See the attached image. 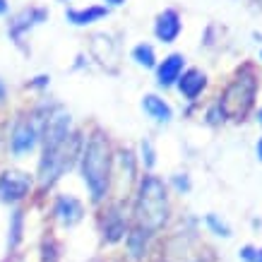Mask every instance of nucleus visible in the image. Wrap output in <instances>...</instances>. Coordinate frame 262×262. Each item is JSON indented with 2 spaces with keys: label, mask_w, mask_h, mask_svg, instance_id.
Wrapping results in <instances>:
<instances>
[{
  "label": "nucleus",
  "mask_w": 262,
  "mask_h": 262,
  "mask_svg": "<svg viewBox=\"0 0 262 262\" xmlns=\"http://www.w3.org/2000/svg\"><path fill=\"white\" fill-rule=\"evenodd\" d=\"M82 178L94 202H101L111 183V149L101 133H94L82 149Z\"/></svg>",
  "instance_id": "f257e3e1"
},
{
  "label": "nucleus",
  "mask_w": 262,
  "mask_h": 262,
  "mask_svg": "<svg viewBox=\"0 0 262 262\" xmlns=\"http://www.w3.org/2000/svg\"><path fill=\"white\" fill-rule=\"evenodd\" d=\"M135 219L137 229L154 233L159 231L168 219V195L164 183L157 176H144L140 192H137L135 202Z\"/></svg>",
  "instance_id": "f03ea898"
},
{
  "label": "nucleus",
  "mask_w": 262,
  "mask_h": 262,
  "mask_svg": "<svg viewBox=\"0 0 262 262\" xmlns=\"http://www.w3.org/2000/svg\"><path fill=\"white\" fill-rule=\"evenodd\" d=\"M255 92H257V80H255L253 70H246L231 82V87L226 89V94H224V99L219 103L226 111V116L243 118L255 101Z\"/></svg>",
  "instance_id": "7ed1b4c3"
},
{
  "label": "nucleus",
  "mask_w": 262,
  "mask_h": 262,
  "mask_svg": "<svg viewBox=\"0 0 262 262\" xmlns=\"http://www.w3.org/2000/svg\"><path fill=\"white\" fill-rule=\"evenodd\" d=\"M32 190V176L24 171H5L0 173V200L3 202H19Z\"/></svg>",
  "instance_id": "20e7f679"
},
{
  "label": "nucleus",
  "mask_w": 262,
  "mask_h": 262,
  "mask_svg": "<svg viewBox=\"0 0 262 262\" xmlns=\"http://www.w3.org/2000/svg\"><path fill=\"white\" fill-rule=\"evenodd\" d=\"M41 137V130L36 125V120L34 118H24L19 120L12 130V135H10V151L15 154V157H22L27 151H32L36 147Z\"/></svg>",
  "instance_id": "39448f33"
},
{
  "label": "nucleus",
  "mask_w": 262,
  "mask_h": 262,
  "mask_svg": "<svg viewBox=\"0 0 262 262\" xmlns=\"http://www.w3.org/2000/svg\"><path fill=\"white\" fill-rule=\"evenodd\" d=\"M48 17V12L43 8H29V10H22L19 15L10 22V27H8V32H10V36H12V41H22V36H24V32H29L34 24H41L43 19Z\"/></svg>",
  "instance_id": "423d86ee"
},
{
  "label": "nucleus",
  "mask_w": 262,
  "mask_h": 262,
  "mask_svg": "<svg viewBox=\"0 0 262 262\" xmlns=\"http://www.w3.org/2000/svg\"><path fill=\"white\" fill-rule=\"evenodd\" d=\"M183 24H181V17L176 10H164L159 17H157V22H154V34H157V39L161 43H173L178 39V34H181Z\"/></svg>",
  "instance_id": "0eeeda50"
},
{
  "label": "nucleus",
  "mask_w": 262,
  "mask_h": 262,
  "mask_svg": "<svg viewBox=\"0 0 262 262\" xmlns=\"http://www.w3.org/2000/svg\"><path fill=\"white\" fill-rule=\"evenodd\" d=\"M53 214L58 216V222L63 226H75L82 219V214H84V207H82L80 200L72 198V195H58Z\"/></svg>",
  "instance_id": "6e6552de"
},
{
  "label": "nucleus",
  "mask_w": 262,
  "mask_h": 262,
  "mask_svg": "<svg viewBox=\"0 0 262 262\" xmlns=\"http://www.w3.org/2000/svg\"><path fill=\"white\" fill-rule=\"evenodd\" d=\"M183 65H185V58L181 53H171V56L164 58V63L157 68V82H159V87L176 84L178 77L183 75Z\"/></svg>",
  "instance_id": "1a4fd4ad"
},
{
  "label": "nucleus",
  "mask_w": 262,
  "mask_h": 262,
  "mask_svg": "<svg viewBox=\"0 0 262 262\" xmlns=\"http://www.w3.org/2000/svg\"><path fill=\"white\" fill-rule=\"evenodd\" d=\"M176 84H178V92H181L185 99L195 101V99L202 94V89L207 87V75L205 72H200V70H188L178 77Z\"/></svg>",
  "instance_id": "9d476101"
},
{
  "label": "nucleus",
  "mask_w": 262,
  "mask_h": 262,
  "mask_svg": "<svg viewBox=\"0 0 262 262\" xmlns=\"http://www.w3.org/2000/svg\"><path fill=\"white\" fill-rule=\"evenodd\" d=\"M125 236V222H123V216H120L118 207H113L108 214L103 216V238L108 241V243H116Z\"/></svg>",
  "instance_id": "9b49d317"
},
{
  "label": "nucleus",
  "mask_w": 262,
  "mask_h": 262,
  "mask_svg": "<svg viewBox=\"0 0 262 262\" xmlns=\"http://www.w3.org/2000/svg\"><path fill=\"white\" fill-rule=\"evenodd\" d=\"M106 15H108L106 5H92V8H82V10H68V22L77 24V27H84V24H92Z\"/></svg>",
  "instance_id": "f8f14e48"
},
{
  "label": "nucleus",
  "mask_w": 262,
  "mask_h": 262,
  "mask_svg": "<svg viewBox=\"0 0 262 262\" xmlns=\"http://www.w3.org/2000/svg\"><path fill=\"white\" fill-rule=\"evenodd\" d=\"M142 108L149 113L154 120H159V123H166V120H171V116H173L171 106H168L164 99H159L157 94H147V96H144V99H142Z\"/></svg>",
  "instance_id": "ddd939ff"
},
{
  "label": "nucleus",
  "mask_w": 262,
  "mask_h": 262,
  "mask_svg": "<svg viewBox=\"0 0 262 262\" xmlns=\"http://www.w3.org/2000/svg\"><path fill=\"white\" fill-rule=\"evenodd\" d=\"M133 58H135L137 65H142V68H154L157 65V56H154V48L149 43H137L133 48Z\"/></svg>",
  "instance_id": "4468645a"
},
{
  "label": "nucleus",
  "mask_w": 262,
  "mask_h": 262,
  "mask_svg": "<svg viewBox=\"0 0 262 262\" xmlns=\"http://www.w3.org/2000/svg\"><path fill=\"white\" fill-rule=\"evenodd\" d=\"M205 224L212 229V233H216V236H224V238H229V236H231V229L216 214H207L205 216Z\"/></svg>",
  "instance_id": "2eb2a0df"
},
{
  "label": "nucleus",
  "mask_w": 262,
  "mask_h": 262,
  "mask_svg": "<svg viewBox=\"0 0 262 262\" xmlns=\"http://www.w3.org/2000/svg\"><path fill=\"white\" fill-rule=\"evenodd\" d=\"M238 257L243 262H262V248L255 246H243L238 250Z\"/></svg>",
  "instance_id": "dca6fc26"
},
{
  "label": "nucleus",
  "mask_w": 262,
  "mask_h": 262,
  "mask_svg": "<svg viewBox=\"0 0 262 262\" xmlns=\"http://www.w3.org/2000/svg\"><path fill=\"white\" fill-rule=\"evenodd\" d=\"M22 231V212H15L12 214V241H10V246H17V241H19V233Z\"/></svg>",
  "instance_id": "f3484780"
},
{
  "label": "nucleus",
  "mask_w": 262,
  "mask_h": 262,
  "mask_svg": "<svg viewBox=\"0 0 262 262\" xmlns=\"http://www.w3.org/2000/svg\"><path fill=\"white\" fill-rule=\"evenodd\" d=\"M224 116H226V111L222 108V103H214V106L209 108V113H207L209 123H219V120H224Z\"/></svg>",
  "instance_id": "a211bd4d"
},
{
  "label": "nucleus",
  "mask_w": 262,
  "mask_h": 262,
  "mask_svg": "<svg viewBox=\"0 0 262 262\" xmlns=\"http://www.w3.org/2000/svg\"><path fill=\"white\" fill-rule=\"evenodd\" d=\"M142 154H144V164L151 168L154 166V149H151V144L147 142V140L142 142Z\"/></svg>",
  "instance_id": "6ab92c4d"
},
{
  "label": "nucleus",
  "mask_w": 262,
  "mask_h": 262,
  "mask_svg": "<svg viewBox=\"0 0 262 262\" xmlns=\"http://www.w3.org/2000/svg\"><path fill=\"white\" fill-rule=\"evenodd\" d=\"M173 183H176V188H178L181 192H188V190H190V181H188V176H185V173H178L173 178Z\"/></svg>",
  "instance_id": "aec40b11"
},
{
  "label": "nucleus",
  "mask_w": 262,
  "mask_h": 262,
  "mask_svg": "<svg viewBox=\"0 0 262 262\" xmlns=\"http://www.w3.org/2000/svg\"><path fill=\"white\" fill-rule=\"evenodd\" d=\"M48 80H51V77H46V75H41V77H36V82H32V87H46Z\"/></svg>",
  "instance_id": "412c9836"
},
{
  "label": "nucleus",
  "mask_w": 262,
  "mask_h": 262,
  "mask_svg": "<svg viewBox=\"0 0 262 262\" xmlns=\"http://www.w3.org/2000/svg\"><path fill=\"white\" fill-rule=\"evenodd\" d=\"M8 10H10L8 0H0V17H3V15H8Z\"/></svg>",
  "instance_id": "4be33fe9"
},
{
  "label": "nucleus",
  "mask_w": 262,
  "mask_h": 262,
  "mask_svg": "<svg viewBox=\"0 0 262 262\" xmlns=\"http://www.w3.org/2000/svg\"><path fill=\"white\" fill-rule=\"evenodd\" d=\"M5 94H8V87H5V82L0 80V103L5 101Z\"/></svg>",
  "instance_id": "5701e85b"
},
{
  "label": "nucleus",
  "mask_w": 262,
  "mask_h": 262,
  "mask_svg": "<svg viewBox=\"0 0 262 262\" xmlns=\"http://www.w3.org/2000/svg\"><path fill=\"white\" fill-rule=\"evenodd\" d=\"M257 157H260V161H262V137H260V142H257Z\"/></svg>",
  "instance_id": "b1692460"
},
{
  "label": "nucleus",
  "mask_w": 262,
  "mask_h": 262,
  "mask_svg": "<svg viewBox=\"0 0 262 262\" xmlns=\"http://www.w3.org/2000/svg\"><path fill=\"white\" fill-rule=\"evenodd\" d=\"M106 3H108V5H120L123 0H106Z\"/></svg>",
  "instance_id": "393cba45"
},
{
  "label": "nucleus",
  "mask_w": 262,
  "mask_h": 262,
  "mask_svg": "<svg viewBox=\"0 0 262 262\" xmlns=\"http://www.w3.org/2000/svg\"><path fill=\"white\" fill-rule=\"evenodd\" d=\"M257 120H260V123H262V108H260V116H257Z\"/></svg>",
  "instance_id": "a878e982"
}]
</instances>
